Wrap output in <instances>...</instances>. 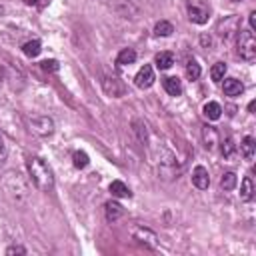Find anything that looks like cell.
<instances>
[{
	"label": "cell",
	"instance_id": "obj_23",
	"mask_svg": "<svg viewBox=\"0 0 256 256\" xmlns=\"http://www.w3.org/2000/svg\"><path fill=\"white\" fill-rule=\"evenodd\" d=\"M200 64L196 62V60H190L188 64H186V76L190 78V80H198L200 78Z\"/></svg>",
	"mask_w": 256,
	"mask_h": 256
},
{
	"label": "cell",
	"instance_id": "obj_32",
	"mask_svg": "<svg viewBox=\"0 0 256 256\" xmlns=\"http://www.w3.org/2000/svg\"><path fill=\"white\" fill-rule=\"evenodd\" d=\"M24 2H26V4H30V6H32V4H36V2H38V0H24Z\"/></svg>",
	"mask_w": 256,
	"mask_h": 256
},
{
	"label": "cell",
	"instance_id": "obj_19",
	"mask_svg": "<svg viewBox=\"0 0 256 256\" xmlns=\"http://www.w3.org/2000/svg\"><path fill=\"white\" fill-rule=\"evenodd\" d=\"M40 50H42V48H40V40H28V42L22 44V52H24L26 56H30V58L38 56Z\"/></svg>",
	"mask_w": 256,
	"mask_h": 256
},
{
	"label": "cell",
	"instance_id": "obj_3",
	"mask_svg": "<svg viewBox=\"0 0 256 256\" xmlns=\"http://www.w3.org/2000/svg\"><path fill=\"white\" fill-rule=\"evenodd\" d=\"M30 130L38 136H50L54 132V120L48 116H36L30 120Z\"/></svg>",
	"mask_w": 256,
	"mask_h": 256
},
{
	"label": "cell",
	"instance_id": "obj_18",
	"mask_svg": "<svg viewBox=\"0 0 256 256\" xmlns=\"http://www.w3.org/2000/svg\"><path fill=\"white\" fill-rule=\"evenodd\" d=\"M110 192H112V196H116V198H128V196H130L128 186H126L124 182H120V180H114V182L110 184Z\"/></svg>",
	"mask_w": 256,
	"mask_h": 256
},
{
	"label": "cell",
	"instance_id": "obj_22",
	"mask_svg": "<svg viewBox=\"0 0 256 256\" xmlns=\"http://www.w3.org/2000/svg\"><path fill=\"white\" fill-rule=\"evenodd\" d=\"M220 186L224 190H234L236 188V174L234 172H224V176L220 178Z\"/></svg>",
	"mask_w": 256,
	"mask_h": 256
},
{
	"label": "cell",
	"instance_id": "obj_8",
	"mask_svg": "<svg viewBox=\"0 0 256 256\" xmlns=\"http://www.w3.org/2000/svg\"><path fill=\"white\" fill-rule=\"evenodd\" d=\"M240 154L244 156V160L252 162L254 160V154H256V142L252 136H244L242 144H240Z\"/></svg>",
	"mask_w": 256,
	"mask_h": 256
},
{
	"label": "cell",
	"instance_id": "obj_10",
	"mask_svg": "<svg viewBox=\"0 0 256 256\" xmlns=\"http://www.w3.org/2000/svg\"><path fill=\"white\" fill-rule=\"evenodd\" d=\"M104 214H106V220H108V222H114V220H118V218L124 214V208H122L118 202L110 200V202L104 204Z\"/></svg>",
	"mask_w": 256,
	"mask_h": 256
},
{
	"label": "cell",
	"instance_id": "obj_28",
	"mask_svg": "<svg viewBox=\"0 0 256 256\" xmlns=\"http://www.w3.org/2000/svg\"><path fill=\"white\" fill-rule=\"evenodd\" d=\"M6 254H26V250H24L22 246H10V248L6 250Z\"/></svg>",
	"mask_w": 256,
	"mask_h": 256
},
{
	"label": "cell",
	"instance_id": "obj_31",
	"mask_svg": "<svg viewBox=\"0 0 256 256\" xmlns=\"http://www.w3.org/2000/svg\"><path fill=\"white\" fill-rule=\"evenodd\" d=\"M248 110H250V112H252V114H254V110H256V102H254V100H252V102H250V104H248Z\"/></svg>",
	"mask_w": 256,
	"mask_h": 256
},
{
	"label": "cell",
	"instance_id": "obj_13",
	"mask_svg": "<svg viewBox=\"0 0 256 256\" xmlns=\"http://www.w3.org/2000/svg\"><path fill=\"white\" fill-rule=\"evenodd\" d=\"M240 198H242L244 202H250V200L254 198V182H252L250 176H244V180H242V186H240Z\"/></svg>",
	"mask_w": 256,
	"mask_h": 256
},
{
	"label": "cell",
	"instance_id": "obj_2",
	"mask_svg": "<svg viewBox=\"0 0 256 256\" xmlns=\"http://www.w3.org/2000/svg\"><path fill=\"white\" fill-rule=\"evenodd\" d=\"M236 52L244 60H254L256 58V38L252 30H238L236 36Z\"/></svg>",
	"mask_w": 256,
	"mask_h": 256
},
{
	"label": "cell",
	"instance_id": "obj_33",
	"mask_svg": "<svg viewBox=\"0 0 256 256\" xmlns=\"http://www.w3.org/2000/svg\"><path fill=\"white\" fill-rule=\"evenodd\" d=\"M234 2H238V0H234Z\"/></svg>",
	"mask_w": 256,
	"mask_h": 256
},
{
	"label": "cell",
	"instance_id": "obj_20",
	"mask_svg": "<svg viewBox=\"0 0 256 256\" xmlns=\"http://www.w3.org/2000/svg\"><path fill=\"white\" fill-rule=\"evenodd\" d=\"M218 144H222V156L226 158V160H232L234 158V154H236V146H234V142H232V138H224L222 142H218Z\"/></svg>",
	"mask_w": 256,
	"mask_h": 256
},
{
	"label": "cell",
	"instance_id": "obj_12",
	"mask_svg": "<svg viewBox=\"0 0 256 256\" xmlns=\"http://www.w3.org/2000/svg\"><path fill=\"white\" fill-rule=\"evenodd\" d=\"M242 90H244V86H242L240 80H236V78H226L224 80V94L226 96H240Z\"/></svg>",
	"mask_w": 256,
	"mask_h": 256
},
{
	"label": "cell",
	"instance_id": "obj_27",
	"mask_svg": "<svg viewBox=\"0 0 256 256\" xmlns=\"http://www.w3.org/2000/svg\"><path fill=\"white\" fill-rule=\"evenodd\" d=\"M6 154H8V150H6V144H4V140L0 136V166L6 162Z\"/></svg>",
	"mask_w": 256,
	"mask_h": 256
},
{
	"label": "cell",
	"instance_id": "obj_24",
	"mask_svg": "<svg viewBox=\"0 0 256 256\" xmlns=\"http://www.w3.org/2000/svg\"><path fill=\"white\" fill-rule=\"evenodd\" d=\"M224 74H226V64H224V62H216V64L212 66V70H210V76H212V80H216V82H220V80L224 78Z\"/></svg>",
	"mask_w": 256,
	"mask_h": 256
},
{
	"label": "cell",
	"instance_id": "obj_26",
	"mask_svg": "<svg viewBox=\"0 0 256 256\" xmlns=\"http://www.w3.org/2000/svg\"><path fill=\"white\" fill-rule=\"evenodd\" d=\"M42 68H44L46 72H56V70H58V62H56V60H44V62H42Z\"/></svg>",
	"mask_w": 256,
	"mask_h": 256
},
{
	"label": "cell",
	"instance_id": "obj_16",
	"mask_svg": "<svg viewBox=\"0 0 256 256\" xmlns=\"http://www.w3.org/2000/svg\"><path fill=\"white\" fill-rule=\"evenodd\" d=\"M204 116H206L208 120H218V118L222 116V106H220L218 102H208V104H204Z\"/></svg>",
	"mask_w": 256,
	"mask_h": 256
},
{
	"label": "cell",
	"instance_id": "obj_1",
	"mask_svg": "<svg viewBox=\"0 0 256 256\" xmlns=\"http://www.w3.org/2000/svg\"><path fill=\"white\" fill-rule=\"evenodd\" d=\"M26 166H28V174H30L32 182L36 184V188H40L42 192H48L54 188V174L42 158H36V156L28 158Z\"/></svg>",
	"mask_w": 256,
	"mask_h": 256
},
{
	"label": "cell",
	"instance_id": "obj_6",
	"mask_svg": "<svg viewBox=\"0 0 256 256\" xmlns=\"http://www.w3.org/2000/svg\"><path fill=\"white\" fill-rule=\"evenodd\" d=\"M104 90H106V94H110V96H114V98H120L122 94H124V84H122V80H118V78H104Z\"/></svg>",
	"mask_w": 256,
	"mask_h": 256
},
{
	"label": "cell",
	"instance_id": "obj_21",
	"mask_svg": "<svg viewBox=\"0 0 256 256\" xmlns=\"http://www.w3.org/2000/svg\"><path fill=\"white\" fill-rule=\"evenodd\" d=\"M174 32V26L170 24V22H166V20H160L156 26H154V34L156 36H170Z\"/></svg>",
	"mask_w": 256,
	"mask_h": 256
},
{
	"label": "cell",
	"instance_id": "obj_14",
	"mask_svg": "<svg viewBox=\"0 0 256 256\" xmlns=\"http://www.w3.org/2000/svg\"><path fill=\"white\" fill-rule=\"evenodd\" d=\"M154 64H156L160 70H168V68L174 64V54H172V52H158L156 58H154Z\"/></svg>",
	"mask_w": 256,
	"mask_h": 256
},
{
	"label": "cell",
	"instance_id": "obj_17",
	"mask_svg": "<svg viewBox=\"0 0 256 256\" xmlns=\"http://www.w3.org/2000/svg\"><path fill=\"white\" fill-rule=\"evenodd\" d=\"M134 60H136V52H134L132 48H124V50H120V54L116 56V64H120V66L134 64Z\"/></svg>",
	"mask_w": 256,
	"mask_h": 256
},
{
	"label": "cell",
	"instance_id": "obj_29",
	"mask_svg": "<svg viewBox=\"0 0 256 256\" xmlns=\"http://www.w3.org/2000/svg\"><path fill=\"white\" fill-rule=\"evenodd\" d=\"M248 22H250V30L254 32V30H256V12H250V16H248Z\"/></svg>",
	"mask_w": 256,
	"mask_h": 256
},
{
	"label": "cell",
	"instance_id": "obj_7",
	"mask_svg": "<svg viewBox=\"0 0 256 256\" xmlns=\"http://www.w3.org/2000/svg\"><path fill=\"white\" fill-rule=\"evenodd\" d=\"M192 184H194L196 188H200V190L208 188L210 176H208V170H206L204 166H196V168H194V172H192Z\"/></svg>",
	"mask_w": 256,
	"mask_h": 256
},
{
	"label": "cell",
	"instance_id": "obj_30",
	"mask_svg": "<svg viewBox=\"0 0 256 256\" xmlns=\"http://www.w3.org/2000/svg\"><path fill=\"white\" fill-rule=\"evenodd\" d=\"M200 42H202V46H210V44H212V38L206 36V34H202V36H200Z\"/></svg>",
	"mask_w": 256,
	"mask_h": 256
},
{
	"label": "cell",
	"instance_id": "obj_25",
	"mask_svg": "<svg viewBox=\"0 0 256 256\" xmlns=\"http://www.w3.org/2000/svg\"><path fill=\"white\" fill-rule=\"evenodd\" d=\"M72 160H74V166H76V168H86L88 162H90V160H88V154H86V152H80V150L72 154Z\"/></svg>",
	"mask_w": 256,
	"mask_h": 256
},
{
	"label": "cell",
	"instance_id": "obj_9",
	"mask_svg": "<svg viewBox=\"0 0 256 256\" xmlns=\"http://www.w3.org/2000/svg\"><path fill=\"white\" fill-rule=\"evenodd\" d=\"M202 138H204V146H206L208 150H214L216 144L220 142L218 132H216V128H212V126H204V128H202Z\"/></svg>",
	"mask_w": 256,
	"mask_h": 256
},
{
	"label": "cell",
	"instance_id": "obj_11",
	"mask_svg": "<svg viewBox=\"0 0 256 256\" xmlns=\"http://www.w3.org/2000/svg\"><path fill=\"white\" fill-rule=\"evenodd\" d=\"M134 238L140 240L142 244H148L150 248L156 246V234H154L152 230H148V228H142V226L136 228V230H134Z\"/></svg>",
	"mask_w": 256,
	"mask_h": 256
},
{
	"label": "cell",
	"instance_id": "obj_15",
	"mask_svg": "<svg viewBox=\"0 0 256 256\" xmlns=\"http://www.w3.org/2000/svg\"><path fill=\"white\" fill-rule=\"evenodd\" d=\"M164 90H166L170 96H180V94H182V84H180L178 78L168 76V78H164Z\"/></svg>",
	"mask_w": 256,
	"mask_h": 256
},
{
	"label": "cell",
	"instance_id": "obj_5",
	"mask_svg": "<svg viewBox=\"0 0 256 256\" xmlns=\"http://www.w3.org/2000/svg\"><path fill=\"white\" fill-rule=\"evenodd\" d=\"M208 16H210V12H208L206 6H200V4H190L188 6V18H190V22H194V24H206L208 22Z\"/></svg>",
	"mask_w": 256,
	"mask_h": 256
},
{
	"label": "cell",
	"instance_id": "obj_4",
	"mask_svg": "<svg viewBox=\"0 0 256 256\" xmlns=\"http://www.w3.org/2000/svg\"><path fill=\"white\" fill-rule=\"evenodd\" d=\"M134 84H136L138 88H150V86L154 84V70H152L150 64H144V66L138 70V74L134 76Z\"/></svg>",
	"mask_w": 256,
	"mask_h": 256
}]
</instances>
